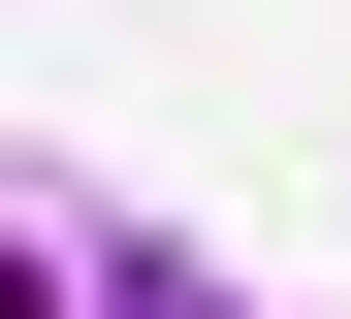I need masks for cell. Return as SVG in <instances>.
Masks as SVG:
<instances>
[{"label": "cell", "mask_w": 351, "mask_h": 319, "mask_svg": "<svg viewBox=\"0 0 351 319\" xmlns=\"http://www.w3.org/2000/svg\"><path fill=\"white\" fill-rule=\"evenodd\" d=\"M96 319H223V287H96Z\"/></svg>", "instance_id": "1"}]
</instances>
